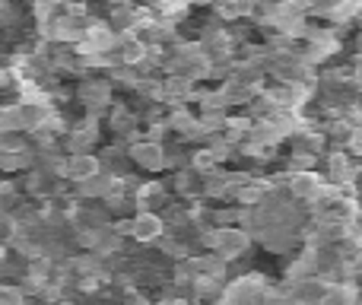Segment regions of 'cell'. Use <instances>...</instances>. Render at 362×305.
I'll return each instance as SVG.
<instances>
[{
  "instance_id": "obj_1",
  "label": "cell",
  "mask_w": 362,
  "mask_h": 305,
  "mask_svg": "<svg viewBox=\"0 0 362 305\" xmlns=\"http://www.w3.org/2000/svg\"><path fill=\"white\" fill-rule=\"evenodd\" d=\"M74 99L80 102L86 115L105 118L108 105L115 102V83L108 80V74H95V70H89V74H83L80 83H76Z\"/></svg>"
},
{
  "instance_id": "obj_2",
  "label": "cell",
  "mask_w": 362,
  "mask_h": 305,
  "mask_svg": "<svg viewBox=\"0 0 362 305\" xmlns=\"http://www.w3.org/2000/svg\"><path fill=\"white\" fill-rule=\"evenodd\" d=\"M213 251L223 255L229 264L242 261L255 251V236H251L245 226L232 223V226H216V236H213Z\"/></svg>"
},
{
  "instance_id": "obj_3",
  "label": "cell",
  "mask_w": 362,
  "mask_h": 305,
  "mask_svg": "<svg viewBox=\"0 0 362 305\" xmlns=\"http://www.w3.org/2000/svg\"><path fill=\"white\" fill-rule=\"evenodd\" d=\"M102 140V118L95 115H83L80 121H70V127L64 131V150L67 153H86L95 150Z\"/></svg>"
},
{
  "instance_id": "obj_4",
  "label": "cell",
  "mask_w": 362,
  "mask_h": 305,
  "mask_svg": "<svg viewBox=\"0 0 362 305\" xmlns=\"http://www.w3.org/2000/svg\"><path fill=\"white\" fill-rule=\"evenodd\" d=\"M127 159L144 172H165V144L140 137L134 144H127Z\"/></svg>"
},
{
  "instance_id": "obj_5",
  "label": "cell",
  "mask_w": 362,
  "mask_h": 305,
  "mask_svg": "<svg viewBox=\"0 0 362 305\" xmlns=\"http://www.w3.org/2000/svg\"><path fill=\"white\" fill-rule=\"evenodd\" d=\"M325 175L318 172V168H305V172H293L289 175V185H286V194L293 200H299V204H315V200L321 197V191H325Z\"/></svg>"
},
{
  "instance_id": "obj_6",
  "label": "cell",
  "mask_w": 362,
  "mask_h": 305,
  "mask_svg": "<svg viewBox=\"0 0 362 305\" xmlns=\"http://www.w3.org/2000/svg\"><path fill=\"white\" fill-rule=\"evenodd\" d=\"M165 232V219L159 210H137L131 217V238L140 245H153Z\"/></svg>"
},
{
  "instance_id": "obj_7",
  "label": "cell",
  "mask_w": 362,
  "mask_h": 305,
  "mask_svg": "<svg viewBox=\"0 0 362 305\" xmlns=\"http://www.w3.org/2000/svg\"><path fill=\"white\" fill-rule=\"evenodd\" d=\"M115 181H118V175H112L108 168H102V172L89 175V178L74 181L70 188H74V197H80V200H102L115 188Z\"/></svg>"
},
{
  "instance_id": "obj_8",
  "label": "cell",
  "mask_w": 362,
  "mask_h": 305,
  "mask_svg": "<svg viewBox=\"0 0 362 305\" xmlns=\"http://www.w3.org/2000/svg\"><path fill=\"white\" fill-rule=\"evenodd\" d=\"M102 172V159L99 153L86 150V153H67V181L74 185V181H83L89 178V175Z\"/></svg>"
},
{
  "instance_id": "obj_9",
  "label": "cell",
  "mask_w": 362,
  "mask_h": 305,
  "mask_svg": "<svg viewBox=\"0 0 362 305\" xmlns=\"http://www.w3.org/2000/svg\"><path fill=\"white\" fill-rule=\"evenodd\" d=\"M169 191L175 194L178 200L200 197V172H194L191 166L175 168V172H172V181H169Z\"/></svg>"
},
{
  "instance_id": "obj_10",
  "label": "cell",
  "mask_w": 362,
  "mask_h": 305,
  "mask_svg": "<svg viewBox=\"0 0 362 305\" xmlns=\"http://www.w3.org/2000/svg\"><path fill=\"white\" fill-rule=\"evenodd\" d=\"M194 105H197V112H206V108H219V112H232L229 108V102H226V96H223V89L219 86H200L197 83V89H194Z\"/></svg>"
},
{
  "instance_id": "obj_11",
  "label": "cell",
  "mask_w": 362,
  "mask_h": 305,
  "mask_svg": "<svg viewBox=\"0 0 362 305\" xmlns=\"http://www.w3.org/2000/svg\"><path fill=\"white\" fill-rule=\"evenodd\" d=\"M226 118H229V112H219V108H206V112H197V127H200V134H204V137H210V134H223Z\"/></svg>"
},
{
  "instance_id": "obj_12",
  "label": "cell",
  "mask_w": 362,
  "mask_h": 305,
  "mask_svg": "<svg viewBox=\"0 0 362 305\" xmlns=\"http://www.w3.org/2000/svg\"><path fill=\"white\" fill-rule=\"evenodd\" d=\"M283 168H289V172H305V168H318V156L302 153V150H289L286 156H283Z\"/></svg>"
},
{
  "instance_id": "obj_13",
  "label": "cell",
  "mask_w": 362,
  "mask_h": 305,
  "mask_svg": "<svg viewBox=\"0 0 362 305\" xmlns=\"http://www.w3.org/2000/svg\"><path fill=\"white\" fill-rule=\"evenodd\" d=\"M25 289L19 283H0V302H23Z\"/></svg>"
}]
</instances>
